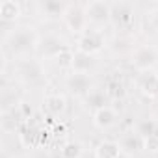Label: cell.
Masks as SVG:
<instances>
[{"label":"cell","instance_id":"obj_26","mask_svg":"<svg viewBox=\"0 0 158 158\" xmlns=\"http://www.w3.org/2000/svg\"><path fill=\"white\" fill-rule=\"evenodd\" d=\"M154 158H158V149H156V151H154Z\"/></svg>","mask_w":158,"mask_h":158},{"label":"cell","instance_id":"obj_19","mask_svg":"<svg viewBox=\"0 0 158 158\" xmlns=\"http://www.w3.org/2000/svg\"><path fill=\"white\" fill-rule=\"evenodd\" d=\"M21 15V6L15 0H4L0 2V17L4 21H15Z\"/></svg>","mask_w":158,"mask_h":158},{"label":"cell","instance_id":"obj_16","mask_svg":"<svg viewBox=\"0 0 158 158\" xmlns=\"http://www.w3.org/2000/svg\"><path fill=\"white\" fill-rule=\"evenodd\" d=\"M23 115L15 114V110H8V112H2V119H0V127L6 134H13L17 128H19V123H21Z\"/></svg>","mask_w":158,"mask_h":158},{"label":"cell","instance_id":"obj_3","mask_svg":"<svg viewBox=\"0 0 158 158\" xmlns=\"http://www.w3.org/2000/svg\"><path fill=\"white\" fill-rule=\"evenodd\" d=\"M65 50H67L65 41L61 37L54 35V34H47V35L39 37L37 48H35L39 58H45V60H58Z\"/></svg>","mask_w":158,"mask_h":158},{"label":"cell","instance_id":"obj_17","mask_svg":"<svg viewBox=\"0 0 158 158\" xmlns=\"http://www.w3.org/2000/svg\"><path fill=\"white\" fill-rule=\"evenodd\" d=\"M136 132H138L145 141H149L151 138L158 136V121H154V119H141V121L136 125Z\"/></svg>","mask_w":158,"mask_h":158},{"label":"cell","instance_id":"obj_13","mask_svg":"<svg viewBox=\"0 0 158 158\" xmlns=\"http://www.w3.org/2000/svg\"><path fill=\"white\" fill-rule=\"evenodd\" d=\"M115 119H117V114L112 106H104V108L93 112V123H95L97 128H102V130L110 128L115 123Z\"/></svg>","mask_w":158,"mask_h":158},{"label":"cell","instance_id":"obj_21","mask_svg":"<svg viewBox=\"0 0 158 158\" xmlns=\"http://www.w3.org/2000/svg\"><path fill=\"white\" fill-rule=\"evenodd\" d=\"M84 152L86 151H84V145L80 141H67L60 149V156L61 158H82Z\"/></svg>","mask_w":158,"mask_h":158},{"label":"cell","instance_id":"obj_24","mask_svg":"<svg viewBox=\"0 0 158 158\" xmlns=\"http://www.w3.org/2000/svg\"><path fill=\"white\" fill-rule=\"evenodd\" d=\"M82 158H97V154H95V151H93V152H84Z\"/></svg>","mask_w":158,"mask_h":158},{"label":"cell","instance_id":"obj_6","mask_svg":"<svg viewBox=\"0 0 158 158\" xmlns=\"http://www.w3.org/2000/svg\"><path fill=\"white\" fill-rule=\"evenodd\" d=\"M65 84H67V89L73 93V95H76V97H86V95H89L95 88H93V78L89 76V73H71V74H67V80H65Z\"/></svg>","mask_w":158,"mask_h":158},{"label":"cell","instance_id":"obj_4","mask_svg":"<svg viewBox=\"0 0 158 158\" xmlns=\"http://www.w3.org/2000/svg\"><path fill=\"white\" fill-rule=\"evenodd\" d=\"M104 34L97 28H88L86 32H82L78 35V50H82L86 54L95 56L97 52H101L104 48Z\"/></svg>","mask_w":158,"mask_h":158},{"label":"cell","instance_id":"obj_18","mask_svg":"<svg viewBox=\"0 0 158 158\" xmlns=\"http://www.w3.org/2000/svg\"><path fill=\"white\" fill-rule=\"evenodd\" d=\"M45 108H47L48 114H52V115L63 114V112H65V97L60 95V93L47 95V99H45Z\"/></svg>","mask_w":158,"mask_h":158},{"label":"cell","instance_id":"obj_1","mask_svg":"<svg viewBox=\"0 0 158 158\" xmlns=\"http://www.w3.org/2000/svg\"><path fill=\"white\" fill-rule=\"evenodd\" d=\"M37 34L32 26H17L6 35V48L13 56H26L37 48Z\"/></svg>","mask_w":158,"mask_h":158},{"label":"cell","instance_id":"obj_12","mask_svg":"<svg viewBox=\"0 0 158 158\" xmlns=\"http://www.w3.org/2000/svg\"><path fill=\"white\" fill-rule=\"evenodd\" d=\"M95 65V58L91 54H86L82 50H76L73 52V60H71V69L74 73H89Z\"/></svg>","mask_w":158,"mask_h":158},{"label":"cell","instance_id":"obj_22","mask_svg":"<svg viewBox=\"0 0 158 158\" xmlns=\"http://www.w3.org/2000/svg\"><path fill=\"white\" fill-rule=\"evenodd\" d=\"M104 93H106L108 97H112V99H121V97H125L127 89H125V84L119 80V78H112V80L106 84Z\"/></svg>","mask_w":158,"mask_h":158},{"label":"cell","instance_id":"obj_10","mask_svg":"<svg viewBox=\"0 0 158 158\" xmlns=\"http://www.w3.org/2000/svg\"><path fill=\"white\" fill-rule=\"evenodd\" d=\"M119 147H121L123 152L134 156V154L141 152V151L147 147V141H145L136 130H128V132H125V134L121 136V139H119Z\"/></svg>","mask_w":158,"mask_h":158},{"label":"cell","instance_id":"obj_23","mask_svg":"<svg viewBox=\"0 0 158 158\" xmlns=\"http://www.w3.org/2000/svg\"><path fill=\"white\" fill-rule=\"evenodd\" d=\"M147 15H149V23H151V26H152L154 30H158V6L152 8Z\"/></svg>","mask_w":158,"mask_h":158},{"label":"cell","instance_id":"obj_7","mask_svg":"<svg viewBox=\"0 0 158 158\" xmlns=\"http://www.w3.org/2000/svg\"><path fill=\"white\" fill-rule=\"evenodd\" d=\"M63 21H65L67 28L73 34H78V35L89 28L88 26L89 23H88V15H86L84 6H69L67 11H65V15H63Z\"/></svg>","mask_w":158,"mask_h":158},{"label":"cell","instance_id":"obj_9","mask_svg":"<svg viewBox=\"0 0 158 158\" xmlns=\"http://www.w3.org/2000/svg\"><path fill=\"white\" fill-rule=\"evenodd\" d=\"M17 71H19V76L24 82H39L43 78V74H45L41 61H37V60H23V61H19Z\"/></svg>","mask_w":158,"mask_h":158},{"label":"cell","instance_id":"obj_14","mask_svg":"<svg viewBox=\"0 0 158 158\" xmlns=\"http://www.w3.org/2000/svg\"><path fill=\"white\" fill-rule=\"evenodd\" d=\"M121 152L123 151L119 147V141H114V139H104L95 147L97 158H117Z\"/></svg>","mask_w":158,"mask_h":158},{"label":"cell","instance_id":"obj_20","mask_svg":"<svg viewBox=\"0 0 158 158\" xmlns=\"http://www.w3.org/2000/svg\"><path fill=\"white\" fill-rule=\"evenodd\" d=\"M106 97H108V95H106L104 91H101V89H93L89 95L84 97V102H86V106H88L89 110L97 112V110H101V108L106 106Z\"/></svg>","mask_w":158,"mask_h":158},{"label":"cell","instance_id":"obj_27","mask_svg":"<svg viewBox=\"0 0 158 158\" xmlns=\"http://www.w3.org/2000/svg\"><path fill=\"white\" fill-rule=\"evenodd\" d=\"M156 99H158V97H156Z\"/></svg>","mask_w":158,"mask_h":158},{"label":"cell","instance_id":"obj_25","mask_svg":"<svg viewBox=\"0 0 158 158\" xmlns=\"http://www.w3.org/2000/svg\"><path fill=\"white\" fill-rule=\"evenodd\" d=\"M117 158H132V156H130V154H127V152H121Z\"/></svg>","mask_w":158,"mask_h":158},{"label":"cell","instance_id":"obj_15","mask_svg":"<svg viewBox=\"0 0 158 158\" xmlns=\"http://www.w3.org/2000/svg\"><path fill=\"white\" fill-rule=\"evenodd\" d=\"M139 89L149 97H158V74L147 71L139 78Z\"/></svg>","mask_w":158,"mask_h":158},{"label":"cell","instance_id":"obj_11","mask_svg":"<svg viewBox=\"0 0 158 158\" xmlns=\"http://www.w3.org/2000/svg\"><path fill=\"white\" fill-rule=\"evenodd\" d=\"M67 4L58 2V0H43V2L37 4V10L43 17L47 19H63L65 11H67Z\"/></svg>","mask_w":158,"mask_h":158},{"label":"cell","instance_id":"obj_8","mask_svg":"<svg viewBox=\"0 0 158 158\" xmlns=\"http://www.w3.org/2000/svg\"><path fill=\"white\" fill-rule=\"evenodd\" d=\"M86 15H88V23L91 24H104L110 23V4L102 2V0H95L84 6Z\"/></svg>","mask_w":158,"mask_h":158},{"label":"cell","instance_id":"obj_2","mask_svg":"<svg viewBox=\"0 0 158 158\" xmlns=\"http://www.w3.org/2000/svg\"><path fill=\"white\" fill-rule=\"evenodd\" d=\"M136 8L132 2H114L110 4V23L117 30H128L134 24Z\"/></svg>","mask_w":158,"mask_h":158},{"label":"cell","instance_id":"obj_5","mask_svg":"<svg viewBox=\"0 0 158 158\" xmlns=\"http://www.w3.org/2000/svg\"><path fill=\"white\" fill-rule=\"evenodd\" d=\"M158 61V50L152 45H139L132 50V65L138 71H151Z\"/></svg>","mask_w":158,"mask_h":158}]
</instances>
